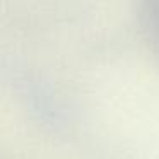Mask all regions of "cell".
I'll return each instance as SVG.
<instances>
[{
    "mask_svg": "<svg viewBox=\"0 0 159 159\" xmlns=\"http://www.w3.org/2000/svg\"><path fill=\"white\" fill-rule=\"evenodd\" d=\"M147 22L151 24L152 31L156 33V38L159 41V4H154L151 9V12L147 14Z\"/></svg>",
    "mask_w": 159,
    "mask_h": 159,
    "instance_id": "6da1fadb",
    "label": "cell"
}]
</instances>
